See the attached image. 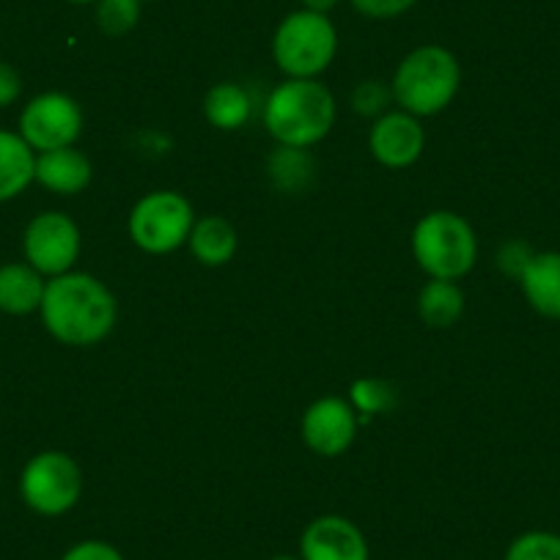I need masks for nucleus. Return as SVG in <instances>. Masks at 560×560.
Returning <instances> with one entry per match:
<instances>
[{
    "label": "nucleus",
    "instance_id": "nucleus-1",
    "mask_svg": "<svg viewBox=\"0 0 560 560\" xmlns=\"http://www.w3.org/2000/svg\"><path fill=\"white\" fill-rule=\"evenodd\" d=\"M39 316L58 343L89 349L113 332L118 303L96 275L72 269L58 278H47Z\"/></svg>",
    "mask_w": 560,
    "mask_h": 560
},
{
    "label": "nucleus",
    "instance_id": "nucleus-2",
    "mask_svg": "<svg viewBox=\"0 0 560 560\" xmlns=\"http://www.w3.org/2000/svg\"><path fill=\"white\" fill-rule=\"evenodd\" d=\"M336 116V96L325 83L287 78L269 91L261 121L278 147L311 149L330 135Z\"/></svg>",
    "mask_w": 560,
    "mask_h": 560
},
{
    "label": "nucleus",
    "instance_id": "nucleus-3",
    "mask_svg": "<svg viewBox=\"0 0 560 560\" xmlns=\"http://www.w3.org/2000/svg\"><path fill=\"white\" fill-rule=\"evenodd\" d=\"M459 89V58L440 45L415 47L401 58L390 80L393 102L418 118L438 116L454 105Z\"/></svg>",
    "mask_w": 560,
    "mask_h": 560
},
{
    "label": "nucleus",
    "instance_id": "nucleus-4",
    "mask_svg": "<svg viewBox=\"0 0 560 560\" xmlns=\"http://www.w3.org/2000/svg\"><path fill=\"white\" fill-rule=\"evenodd\" d=\"M412 256L434 280H459L478 261V236L470 220L451 209L427 212L412 229Z\"/></svg>",
    "mask_w": 560,
    "mask_h": 560
},
{
    "label": "nucleus",
    "instance_id": "nucleus-5",
    "mask_svg": "<svg viewBox=\"0 0 560 560\" xmlns=\"http://www.w3.org/2000/svg\"><path fill=\"white\" fill-rule=\"evenodd\" d=\"M336 52V25L327 14L308 12V9L289 14L272 36V58L287 78L319 80V74L330 69Z\"/></svg>",
    "mask_w": 560,
    "mask_h": 560
},
{
    "label": "nucleus",
    "instance_id": "nucleus-6",
    "mask_svg": "<svg viewBox=\"0 0 560 560\" xmlns=\"http://www.w3.org/2000/svg\"><path fill=\"white\" fill-rule=\"evenodd\" d=\"M196 209L179 190H152L138 198L127 218L129 240L149 256H168L187 245Z\"/></svg>",
    "mask_w": 560,
    "mask_h": 560
},
{
    "label": "nucleus",
    "instance_id": "nucleus-7",
    "mask_svg": "<svg viewBox=\"0 0 560 560\" xmlns=\"http://www.w3.org/2000/svg\"><path fill=\"white\" fill-rule=\"evenodd\" d=\"M20 498L39 516L69 514L83 498V467L63 451H42L20 472Z\"/></svg>",
    "mask_w": 560,
    "mask_h": 560
},
{
    "label": "nucleus",
    "instance_id": "nucleus-8",
    "mask_svg": "<svg viewBox=\"0 0 560 560\" xmlns=\"http://www.w3.org/2000/svg\"><path fill=\"white\" fill-rule=\"evenodd\" d=\"M83 107L78 105L74 96L63 94V91H45L23 107L18 132L36 154H42L74 147L83 135Z\"/></svg>",
    "mask_w": 560,
    "mask_h": 560
},
{
    "label": "nucleus",
    "instance_id": "nucleus-9",
    "mask_svg": "<svg viewBox=\"0 0 560 560\" xmlns=\"http://www.w3.org/2000/svg\"><path fill=\"white\" fill-rule=\"evenodd\" d=\"M80 253H83V234L67 212L47 209L25 225L23 256L45 278L72 272Z\"/></svg>",
    "mask_w": 560,
    "mask_h": 560
},
{
    "label": "nucleus",
    "instance_id": "nucleus-10",
    "mask_svg": "<svg viewBox=\"0 0 560 560\" xmlns=\"http://www.w3.org/2000/svg\"><path fill=\"white\" fill-rule=\"evenodd\" d=\"M360 420L349 398L343 396H322L311 404L300 420V438L314 451L316 456L336 459L347 454L358 440Z\"/></svg>",
    "mask_w": 560,
    "mask_h": 560
},
{
    "label": "nucleus",
    "instance_id": "nucleus-11",
    "mask_svg": "<svg viewBox=\"0 0 560 560\" xmlns=\"http://www.w3.org/2000/svg\"><path fill=\"white\" fill-rule=\"evenodd\" d=\"M427 149V132L418 116L401 110H387L374 118L369 129V152L380 165L390 171H404L415 165Z\"/></svg>",
    "mask_w": 560,
    "mask_h": 560
},
{
    "label": "nucleus",
    "instance_id": "nucleus-12",
    "mask_svg": "<svg viewBox=\"0 0 560 560\" xmlns=\"http://www.w3.org/2000/svg\"><path fill=\"white\" fill-rule=\"evenodd\" d=\"M298 555L303 560H371V547L349 516L322 514L305 525Z\"/></svg>",
    "mask_w": 560,
    "mask_h": 560
},
{
    "label": "nucleus",
    "instance_id": "nucleus-13",
    "mask_svg": "<svg viewBox=\"0 0 560 560\" xmlns=\"http://www.w3.org/2000/svg\"><path fill=\"white\" fill-rule=\"evenodd\" d=\"M94 179V165L80 149H52V152L36 154V185L56 196H78Z\"/></svg>",
    "mask_w": 560,
    "mask_h": 560
},
{
    "label": "nucleus",
    "instance_id": "nucleus-14",
    "mask_svg": "<svg viewBox=\"0 0 560 560\" xmlns=\"http://www.w3.org/2000/svg\"><path fill=\"white\" fill-rule=\"evenodd\" d=\"M520 289L527 305L544 319L560 322V250H538L522 269Z\"/></svg>",
    "mask_w": 560,
    "mask_h": 560
},
{
    "label": "nucleus",
    "instance_id": "nucleus-15",
    "mask_svg": "<svg viewBox=\"0 0 560 560\" xmlns=\"http://www.w3.org/2000/svg\"><path fill=\"white\" fill-rule=\"evenodd\" d=\"M47 278L28 261L0 264V314L28 316L39 314Z\"/></svg>",
    "mask_w": 560,
    "mask_h": 560
},
{
    "label": "nucleus",
    "instance_id": "nucleus-16",
    "mask_svg": "<svg viewBox=\"0 0 560 560\" xmlns=\"http://www.w3.org/2000/svg\"><path fill=\"white\" fill-rule=\"evenodd\" d=\"M187 247H190L192 258L203 267H225L236 256L240 234H236V225L229 218L207 214V218H196Z\"/></svg>",
    "mask_w": 560,
    "mask_h": 560
},
{
    "label": "nucleus",
    "instance_id": "nucleus-17",
    "mask_svg": "<svg viewBox=\"0 0 560 560\" xmlns=\"http://www.w3.org/2000/svg\"><path fill=\"white\" fill-rule=\"evenodd\" d=\"M36 182V152L20 132L0 129V203L14 201Z\"/></svg>",
    "mask_w": 560,
    "mask_h": 560
},
{
    "label": "nucleus",
    "instance_id": "nucleus-18",
    "mask_svg": "<svg viewBox=\"0 0 560 560\" xmlns=\"http://www.w3.org/2000/svg\"><path fill=\"white\" fill-rule=\"evenodd\" d=\"M418 314L432 330H448L465 314V292L456 280H434L420 289Z\"/></svg>",
    "mask_w": 560,
    "mask_h": 560
},
{
    "label": "nucleus",
    "instance_id": "nucleus-19",
    "mask_svg": "<svg viewBox=\"0 0 560 560\" xmlns=\"http://www.w3.org/2000/svg\"><path fill=\"white\" fill-rule=\"evenodd\" d=\"M253 116V100L240 83H218L203 96V118L220 132H236Z\"/></svg>",
    "mask_w": 560,
    "mask_h": 560
},
{
    "label": "nucleus",
    "instance_id": "nucleus-20",
    "mask_svg": "<svg viewBox=\"0 0 560 560\" xmlns=\"http://www.w3.org/2000/svg\"><path fill=\"white\" fill-rule=\"evenodd\" d=\"M314 158L308 149H294V147H278L269 154L267 174L275 190L280 192H303L305 187L314 179Z\"/></svg>",
    "mask_w": 560,
    "mask_h": 560
},
{
    "label": "nucleus",
    "instance_id": "nucleus-21",
    "mask_svg": "<svg viewBox=\"0 0 560 560\" xmlns=\"http://www.w3.org/2000/svg\"><path fill=\"white\" fill-rule=\"evenodd\" d=\"M396 387L385 380H376V376H363L349 387V404L354 407V412L369 415V418L390 412L396 407Z\"/></svg>",
    "mask_w": 560,
    "mask_h": 560
},
{
    "label": "nucleus",
    "instance_id": "nucleus-22",
    "mask_svg": "<svg viewBox=\"0 0 560 560\" xmlns=\"http://www.w3.org/2000/svg\"><path fill=\"white\" fill-rule=\"evenodd\" d=\"M503 560H560V533L525 530L509 544Z\"/></svg>",
    "mask_w": 560,
    "mask_h": 560
},
{
    "label": "nucleus",
    "instance_id": "nucleus-23",
    "mask_svg": "<svg viewBox=\"0 0 560 560\" xmlns=\"http://www.w3.org/2000/svg\"><path fill=\"white\" fill-rule=\"evenodd\" d=\"M140 0H96V25L105 36H124L138 25Z\"/></svg>",
    "mask_w": 560,
    "mask_h": 560
},
{
    "label": "nucleus",
    "instance_id": "nucleus-24",
    "mask_svg": "<svg viewBox=\"0 0 560 560\" xmlns=\"http://www.w3.org/2000/svg\"><path fill=\"white\" fill-rule=\"evenodd\" d=\"M393 91L390 85H385L382 80H363L358 89L352 91V107L354 113L365 118H380L382 113L390 110Z\"/></svg>",
    "mask_w": 560,
    "mask_h": 560
},
{
    "label": "nucleus",
    "instance_id": "nucleus-25",
    "mask_svg": "<svg viewBox=\"0 0 560 560\" xmlns=\"http://www.w3.org/2000/svg\"><path fill=\"white\" fill-rule=\"evenodd\" d=\"M58 560H127L121 555V549L113 547L110 541H102V538H83V541L72 544L67 552Z\"/></svg>",
    "mask_w": 560,
    "mask_h": 560
},
{
    "label": "nucleus",
    "instance_id": "nucleus-26",
    "mask_svg": "<svg viewBox=\"0 0 560 560\" xmlns=\"http://www.w3.org/2000/svg\"><path fill=\"white\" fill-rule=\"evenodd\" d=\"M354 7V12H360L363 18L371 20H393L401 18L404 12L418 3V0H349Z\"/></svg>",
    "mask_w": 560,
    "mask_h": 560
},
{
    "label": "nucleus",
    "instance_id": "nucleus-27",
    "mask_svg": "<svg viewBox=\"0 0 560 560\" xmlns=\"http://www.w3.org/2000/svg\"><path fill=\"white\" fill-rule=\"evenodd\" d=\"M533 247L525 245V242H509V245L500 247L498 253V264L503 267L505 275H511V278H520L522 269L527 267V261L533 258Z\"/></svg>",
    "mask_w": 560,
    "mask_h": 560
},
{
    "label": "nucleus",
    "instance_id": "nucleus-28",
    "mask_svg": "<svg viewBox=\"0 0 560 560\" xmlns=\"http://www.w3.org/2000/svg\"><path fill=\"white\" fill-rule=\"evenodd\" d=\"M23 96V78L12 63L0 61V110L12 107Z\"/></svg>",
    "mask_w": 560,
    "mask_h": 560
},
{
    "label": "nucleus",
    "instance_id": "nucleus-29",
    "mask_svg": "<svg viewBox=\"0 0 560 560\" xmlns=\"http://www.w3.org/2000/svg\"><path fill=\"white\" fill-rule=\"evenodd\" d=\"M300 3H303V9L316 14H327L338 7V0H300Z\"/></svg>",
    "mask_w": 560,
    "mask_h": 560
},
{
    "label": "nucleus",
    "instance_id": "nucleus-30",
    "mask_svg": "<svg viewBox=\"0 0 560 560\" xmlns=\"http://www.w3.org/2000/svg\"><path fill=\"white\" fill-rule=\"evenodd\" d=\"M269 560H303L300 555H272Z\"/></svg>",
    "mask_w": 560,
    "mask_h": 560
},
{
    "label": "nucleus",
    "instance_id": "nucleus-31",
    "mask_svg": "<svg viewBox=\"0 0 560 560\" xmlns=\"http://www.w3.org/2000/svg\"><path fill=\"white\" fill-rule=\"evenodd\" d=\"M69 3H78V7H85V3H96V0H69Z\"/></svg>",
    "mask_w": 560,
    "mask_h": 560
}]
</instances>
